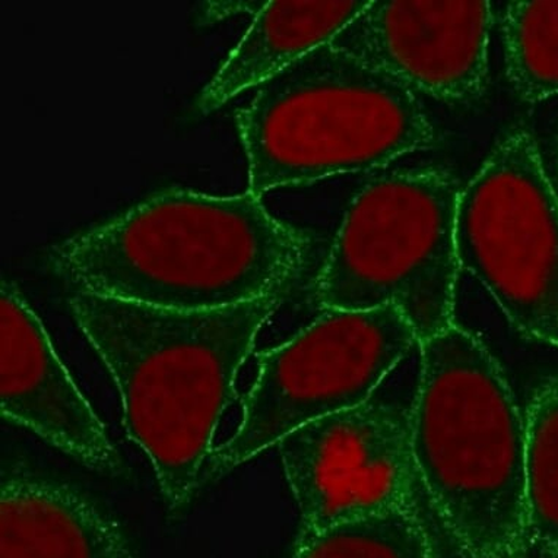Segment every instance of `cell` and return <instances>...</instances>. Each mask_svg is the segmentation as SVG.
<instances>
[{"label": "cell", "instance_id": "cell-6", "mask_svg": "<svg viewBox=\"0 0 558 558\" xmlns=\"http://www.w3.org/2000/svg\"><path fill=\"white\" fill-rule=\"evenodd\" d=\"M457 253L519 333L558 350V192L526 129L506 133L462 189Z\"/></svg>", "mask_w": 558, "mask_h": 558}, {"label": "cell", "instance_id": "cell-4", "mask_svg": "<svg viewBox=\"0 0 558 558\" xmlns=\"http://www.w3.org/2000/svg\"><path fill=\"white\" fill-rule=\"evenodd\" d=\"M248 189L265 195L366 173L436 147L422 98L326 43L235 111Z\"/></svg>", "mask_w": 558, "mask_h": 558}, {"label": "cell", "instance_id": "cell-9", "mask_svg": "<svg viewBox=\"0 0 558 558\" xmlns=\"http://www.w3.org/2000/svg\"><path fill=\"white\" fill-rule=\"evenodd\" d=\"M493 3L371 0L330 45L415 96L475 106L490 85Z\"/></svg>", "mask_w": 558, "mask_h": 558}, {"label": "cell", "instance_id": "cell-12", "mask_svg": "<svg viewBox=\"0 0 558 558\" xmlns=\"http://www.w3.org/2000/svg\"><path fill=\"white\" fill-rule=\"evenodd\" d=\"M371 0L347 2H266L211 83L196 98L209 114L231 98L257 88L317 47L330 43Z\"/></svg>", "mask_w": 558, "mask_h": 558}, {"label": "cell", "instance_id": "cell-8", "mask_svg": "<svg viewBox=\"0 0 558 558\" xmlns=\"http://www.w3.org/2000/svg\"><path fill=\"white\" fill-rule=\"evenodd\" d=\"M277 448L298 505L300 534L418 509L408 418L388 403L371 401L315 420Z\"/></svg>", "mask_w": 558, "mask_h": 558}, {"label": "cell", "instance_id": "cell-16", "mask_svg": "<svg viewBox=\"0 0 558 558\" xmlns=\"http://www.w3.org/2000/svg\"><path fill=\"white\" fill-rule=\"evenodd\" d=\"M554 169H556V180H557V192H558V129L556 136H554Z\"/></svg>", "mask_w": 558, "mask_h": 558}, {"label": "cell", "instance_id": "cell-15", "mask_svg": "<svg viewBox=\"0 0 558 558\" xmlns=\"http://www.w3.org/2000/svg\"><path fill=\"white\" fill-rule=\"evenodd\" d=\"M293 558H435L420 509H399L299 534Z\"/></svg>", "mask_w": 558, "mask_h": 558}, {"label": "cell", "instance_id": "cell-11", "mask_svg": "<svg viewBox=\"0 0 558 558\" xmlns=\"http://www.w3.org/2000/svg\"><path fill=\"white\" fill-rule=\"evenodd\" d=\"M2 558H133L118 522L83 493L3 466Z\"/></svg>", "mask_w": 558, "mask_h": 558}, {"label": "cell", "instance_id": "cell-14", "mask_svg": "<svg viewBox=\"0 0 558 558\" xmlns=\"http://www.w3.org/2000/svg\"><path fill=\"white\" fill-rule=\"evenodd\" d=\"M525 427L527 539L541 556L558 558V377L532 395Z\"/></svg>", "mask_w": 558, "mask_h": 558}, {"label": "cell", "instance_id": "cell-5", "mask_svg": "<svg viewBox=\"0 0 558 558\" xmlns=\"http://www.w3.org/2000/svg\"><path fill=\"white\" fill-rule=\"evenodd\" d=\"M461 191L457 178L437 167L368 183L348 206L317 275L322 311L392 307L418 343L452 328Z\"/></svg>", "mask_w": 558, "mask_h": 558}, {"label": "cell", "instance_id": "cell-7", "mask_svg": "<svg viewBox=\"0 0 558 558\" xmlns=\"http://www.w3.org/2000/svg\"><path fill=\"white\" fill-rule=\"evenodd\" d=\"M415 345L414 330L392 307L324 311L289 341L257 355L242 422L214 449L209 476L235 470L315 420L371 402Z\"/></svg>", "mask_w": 558, "mask_h": 558}, {"label": "cell", "instance_id": "cell-13", "mask_svg": "<svg viewBox=\"0 0 558 558\" xmlns=\"http://www.w3.org/2000/svg\"><path fill=\"white\" fill-rule=\"evenodd\" d=\"M496 20L514 96L527 105L558 96V2L501 3Z\"/></svg>", "mask_w": 558, "mask_h": 558}, {"label": "cell", "instance_id": "cell-10", "mask_svg": "<svg viewBox=\"0 0 558 558\" xmlns=\"http://www.w3.org/2000/svg\"><path fill=\"white\" fill-rule=\"evenodd\" d=\"M0 412L89 470L118 471V450L88 399L60 360L40 317L19 287L0 286Z\"/></svg>", "mask_w": 558, "mask_h": 558}, {"label": "cell", "instance_id": "cell-3", "mask_svg": "<svg viewBox=\"0 0 558 558\" xmlns=\"http://www.w3.org/2000/svg\"><path fill=\"white\" fill-rule=\"evenodd\" d=\"M410 416L420 485L461 558H525V416L483 339L454 324L418 343Z\"/></svg>", "mask_w": 558, "mask_h": 558}, {"label": "cell", "instance_id": "cell-1", "mask_svg": "<svg viewBox=\"0 0 558 558\" xmlns=\"http://www.w3.org/2000/svg\"><path fill=\"white\" fill-rule=\"evenodd\" d=\"M311 238L260 196L171 189L56 244L50 265L74 291L180 312L282 294Z\"/></svg>", "mask_w": 558, "mask_h": 558}, {"label": "cell", "instance_id": "cell-2", "mask_svg": "<svg viewBox=\"0 0 558 558\" xmlns=\"http://www.w3.org/2000/svg\"><path fill=\"white\" fill-rule=\"evenodd\" d=\"M282 294L180 312L72 291L76 325L122 401L124 432L151 463L170 512L199 487L222 415Z\"/></svg>", "mask_w": 558, "mask_h": 558}]
</instances>
